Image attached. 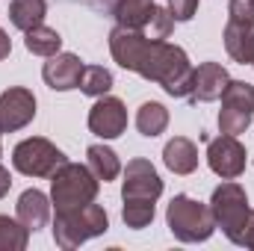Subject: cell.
Segmentation results:
<instances>
[{"label": "cell", "mask_w": 254, "mask_h": 251, "mask_svg": "<svg viewBox=\"0 0 254 251\" xmlns=\"http://www.w3.org/2000/svg\"><path fill=\"white\" fill-rule=\"evenodd\" d=\"M136 127H139V133L148 136V139L160 136V133L169 127V110H166L163 104H157V101H145V104L139 107V113H136Z\"/></svg>", "instance_id": "obj_20"}, {"label": "cell", "mask_w": 254, "mask_h": 251, "mask_svg": "<svg viewBox=\"0 0 254 251\" xmlns=\"http://www.w3.org/2000/svg\"><path fill=\"white\" fill-rule=\"evenodd\" d=\"M166 225H169L172 237L181 243H204L216 231L210 204H201L192 195H175L172 198V204L166 210Z\"/></svg>", "instance_id": "obj_4"}, {"label": "cell", "mask_w": 254, "mask_h": 251, "mask_svg": "<svg viewBox=\"0 0 254 251\" xmlns=\"http://www.w3.org/2000/svg\"><path fill=\"white\" fill-rule=\"evenodd\" d=\"M9 187H12V178H9V169H3L0 166V198L9 192Z\"/></svg>", "instance_id": "obj_29"}, {"label": "cell", "mask_w": 254, "mask_h": 251, "mask_svg": "<svg viewBox=\"0 0 254 251\" xmlns=\"http://www.w3.org/2000/svg\"><path fill=\"white\" fill-rule=\"evenodd\" d=\"M252 3H254V0H252Z\"/></svg>", "instance_id": "obj_32"}, {"label": "cell", "mask_w": 254, "mask_h": 251, "mask_svg": "<svg viewBox=\"0 0 254 251\" xmlns=\"http://www.w3.org/2000/svg\"><path fill=\"white\" fill-rule=\"evenodd\" d=\"M172 30H175V18H172L169 6H166V9H163V6H154L151 21H148V27H145L142 33H145L148 39H169Z\"/></svg>", "instance_id": "obj_25"}, {"label": "cell", "mask_w": 254, "mask_h": 251, "mask_svg": "<svg viewBox=\"0 0 254 251\" xmlns=\"http://www.w3.org/2000/svg\"><path fill=\"white\" fill-rule=\"evenodd\" d=\"M154 0H116L113 3V18L119 27L127 30H145L154 12Z\"/></svg>", "instance_id": "obj_17"}, {"label": "cell", "mask_w": 254, "mask_h": 251, "mask_svg": "<svg viewBox=\"0 0 254 251\" xmlns=\"http://www.w3.org/2000/svg\"><path fill=\"white\" fill-rule=\"evenodd\" d=\"M110 54L122 68L151 83H160L166 95L190 98L195 68L184 48L169 45L166 39H148L142 30H127L116 24V30L110 33Z\"/></svg>", "instance_id": "obj_1"}, {"label": "cell", "mask_w": 254, "mask_h": 251, "mask_svg": "<svg viewBox=\"0 0 254 251\" xmlns=\"http://www.w3.org/2000/svg\"><path fill=\"white\" fill-rule=\"evenodd\" d=\"M254 119V86L246 80H228L222 92V110H219V130L228 136L246 133Z\"/></svg>", "instance_id": "obj_8"}, {"label": "cell", "mask_w": 254, "mask_h": 251, "mask_svg": "<svg viewBox=\"0 0 254 251\" xmlns=\"http://www.w3.org/2000/svg\"><path fill=\"white\" fill-rule=\"evenodd\" d=\"M163 163L175 175H192L198 169V148H195V142L187 139V136L169 139L166 148H163Z\"/></svg>", "instance_id": "obj_16"}, {"label": "cell", "mask_w": 254, "mask_h": 251, "mask_svg": "<svg viewBox=\"0 0 254 251\" xmlns=\"http://www.w3.org/2000/svg\"><path fill=\"white\" fill-rule=\"evenodd\" d=\"M163 195V181L157 175V169L136 157L130 160L125 169V184H122V198H148V201H157Z\"/></svg>", "instance_id": "obj_12"}, {"label": "cell", "mask_w": 254, "mask_h": 251, "mask_svg": "<svg viewBox=\"0 0 254 251\" xmlns=\"http://www.w3.org/2000/svg\"><path fill=\"white\" fill-rule=\"evenodd\" d=\"M89 130L101 139H119L127 130V110L113 95H101V101L89 110Z\"/></svg>", "instance_id": "obj_11"}, {"label": "cell", "mask_w": 254, "mask_h": 251, "mask_svg": "<svg viewBox=\"0 0 254 251\" xmlns=\"http://www.w3.org/2000/svg\"><path fill=\"white\" fill-rule=\"evenodd\" d=\"M207 163L213 175H219L222 181H237L246 172V148L237 136L222 133L216 139H207Z\"/></svg>", "instance_id": "obj_9"}, {"label": "cell", "mask_w": 254, "mask_h": 251, "mask_svg": "<svg viewBox=\"0 0 254 251\" xmlns=\"http://www.w3.org/2000/svg\"><path fill=\"white\" fill-rule=\"evenodd\" d=\"M225 51L240 65H254V3L231 0L228 27H225Z\"/></svg>", "instance_id": "obj_6"}, {"label": "cell", "mask_w": 254, "mask_h": 251, "mask_svg": "<svg viewBox=\"0 0 254 251\" xmlns=\"http://www.w3.org/2000/svg\"><path fill=\"white\" fill-rule=\"evenodd\" d=\"M228 68L219 63H201L192 74V92L190 101L192 104H210V101H219L225 86H228Z\"/></svg>", "instance_id": "obj_13"}, {"label": "cell", "mask_w": 254, "mask_h": 251, "mask_svg": "<svg viewBox=\"0 0 254 251\" xmlns=\"http://www.w3.org/2000/svg\"><path fill=\"white\" fill-rule=\"evenodd\" d=\"M30 240V231L9 216H0V251H24Z\"/></svg>", "instance_id": "obj_24"}, {"label": "cell", "mask_w": 254, "mask_h": 251, "mask_svg": "<svg viewBox=\"0 0 254 251\" xmlns=\"http://www.w3.org/2000/svg\"><path fill=\"white\" fill-rule=\"evenodd\" d=\"M107 228H110L107 210L92 201L86 207H77V210H68V213H57V219H54V243L60 249L71 251L77 246H83L86 240H92V237L107 234Z\"/></svg>", "instance_id": "obj_3"}, {"label": "cell", "mask_w": 254, "mask_h": 251, "mask_svg": "<svg viewBox=\"0 0 254 251\" xmlns=\"http://www.w3.org/2000/svg\"><path fill=\"white\" fill-rule=\"evenodd\" d=\"M98 178L89 166L80 163H63L51 175V204L57 213H68L77 207H86L98 198Z\"/></svg>", "instance_id": "obj_2"}, {"label": "cell", "mask_w": 254, "mask_h": 251, "mask_svg": "<svg viewBox=\"0 0 254 251\" xmlns=\"http://www.w3.org/2000/svg\"><path fill=\"white\" fill-rule=\"evenodd\" d=\"M24 45H27V51L36 54V57H54V54H60V48H63V36H60L54 27L39 24V27L27 30Z\"/></svg>", "instance_id": "obj_21"}, {"label": "cell", "mask_w": 254, "mask_h": 251, "mask_svg": "<svg viewBox=\"0 0 254 251\" xmlns=\"http://www.w3.org/2000/svg\"><path fill=\"white\" fill-rule=\"evenodd\" d=\"M0 154H3V145H0Z\"/></svg>", "instance_id": "obj_31"}, {"label": "cell", "mask_w": 254, "mask_h": 251, "mask_svg": "<svg viewBox=\"0 0 254 251\" xmlns=\"http://www.w3.org/2000/svg\"><path fill=\"white\" fill-rule=\"evenodd\" d=\"M169 12L175 21H190L198 12V0H169Z\"/></svg>", "instance_id": "obj_26"}, {"label": "cell", "mask_w": 254, "mask_h": 251, "mask_svg": "<svg viewBox=\"0 0 254 251\" xmlns=\"http://www.w3.org/2000/svg\"><path fill=\"white\" fill-rule=\"evenodd\" d=\"M63 163H68L65 154L51 139H42V136L18 142L12 151V166L27 178H51Z\"/></svg>", "instance_id": "obj_7"}, {"label": "cell", "mask_w": 254, "mask_h": 251, "mask_svg": "<svg viewBox=\"0 0 254 251\" xmlns=\"http://www.w3.org/2000/svg\"><path fill=\"white\" fill-rule=\"evenodd\" d=\"M154 204H157V201H148V198H125V207H122V219H125V225L127 228H133V231L148 228V225L154 222V213H157Z\"/></svg>", "instance_id": "obj_23"}, {"label": "cell", "mask_w": 254, "mask_h": 251, "mask_svg": "<svg viewBox=\"0 0 254 251\" xmlns=\"http://www.w3.org/2000/svg\"><path fill=\"white\" fill-rule=\"evenodd\" d=\"M86 166H89L92 175H95L98 181H104V184H110V181H116V178L122 175L119 154H116L113 148H107V145H89V151H86Z\"/></svg>", "instance_id": "obj_18"}, {"label": "cell", "mask_w": 254, "mask_h": 251, "mask_svg": "<svg viewBox=\"0 0 254 251\" xmlns=\"http://www.w3.org/2000/svg\"><path fill=\"white\" fill-rule=\"evenodd\" d=\"M9 54H12V39H9V36H6V30L0 27V60H6Z\"/></svg>", "instance_id": "obj_28"}, {"label": "cell", "mask_w": 254, "mask_h": 251, "mask_svg": "<svg viewBox=\"0 0 254 251\" xmlns=\"http://www.w3.org/2000/svg\"><path fill=\"white\" fill-rule=\"evenodd\" d=\"M36 119V95L24 86H12L0 95V133H15Z\"/></svg>", "instance_id": "obj_10"}, {"label": "cell", "mask_w": 254, "mask_h": 251, "mask_svg": "<svg viewBox=\"0 0 254 251\" xmlns=\"http://www.w3.org/2000/svg\"><path fill=\"white\" fill-rule=\"evenodd\" d=\"M240 246H246V249L254 251V210L249 213V222H246V234H243V243Z\"/></svg>", "instance_id": "obj_27"}, {"label": "cell", "mask_w": 254, "mask_h": 251, "mask_svg": "<svg viewBox=\"0 0 254 251\" xmlns=\"http://www.w3.org/2000/svg\"><path fill=\"white\" fill-rule=\"evenodd\" d=\"M80 3H89V6H110V9H113L116 0H80Z\"/></svg>", "instance_id": "obj_30"}, {"label": "cell", "mask_w": 254, "mask_h": 251, "mask_svg": "<svg viewBox=\"0 0 254 251\" xmlns=\"http://www.w3.org/2000/svg\"><path fill=\"white\" fill-rule=\"evenodd\" d=\"M51 198L42 189H27L21 192L18 204H15V219L27 228V231H42L51 222Z\"/></svg>", "instance_id": "obj_15"}, {"label": "cell", "mask_w": 254, "mask_h": 251, "mask_svg": "<svg viewBox=\"0 0 254 251\" xmlns=\"http://www.w3.org/2000/svg\"><path fill=\"white\" fill-rule=\"evenodd\" d=\"M45 15H48V0H12L9 3V21L24 33L39 27Z\"/></svg>", "instance_id": "obj_19"}, {"label": "cell", "mask_w": 254, "mask_h": 251, "mask_svg": "<svg viewBox=\"0 0 254 251\" xmlns=\"http://www.w3.org/2000/svg\"><path fill=\"white\" fill-rule=\"evenodd\" d=\"M210 213H213V222L216 228L225 231V237L231 243H243V234H246V222H249V195L246 189L234 181L222 184V187L213 189V198H210Z\"/></svg>", "instance_id": "obj_5"}, {"label": "cell", "mask_w": 254, "mask_h": 251, "mask_svg": "<svg viewBox=\"0 0 254 251\" xmlns=\"http://www.w3.org/2000/svg\"><path fill=\"white\" fill-rule=\"evenodd\" d=\"M77 89L89 98H101L113 89V74L104 68V65H83V74H80V83Z\"/></svg>", "instance_id": "obj_22"}, {"label": "cell", "mask_w": 254, "mask_h": 251, "mask_svg": "<svg viewBox=\"0 0 254 251\" xmlns=\"http://www.w3.org/2000/svg\"><path fill=\"white\" fill-rule=\"evenodd\" d=\"M80 74H83V60L77 54H54V57H48V63L42 68V77L54 92L77 89Z\"/></svg>", "instance_id": "obj_14"}]
</instances>
